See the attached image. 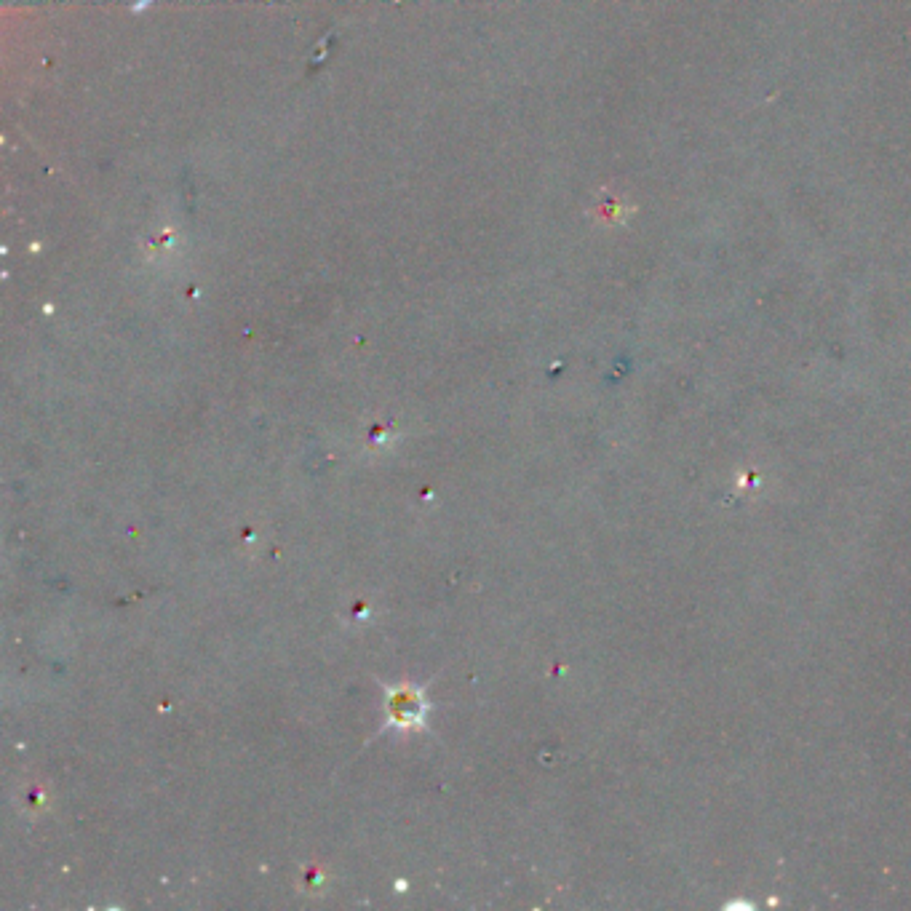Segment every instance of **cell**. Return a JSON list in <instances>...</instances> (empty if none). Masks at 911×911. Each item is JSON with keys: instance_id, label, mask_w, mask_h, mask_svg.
<instances>
[{"instance_id": "obj_1", "label": "cell", "mask_w": 911, "mask_h": 911, "mask_svg": "<svg viewBox=\"0 0 911 911\" xmlns=\"http://www.w3.org/2000/svg\"><path fill=\"white\" fill-rule=\"evenodd\" d=\"M391 714L396 722H412L423 714V700L420 695H412L409 690H399L391 698Z\"/></svg>"}]
</instances>
